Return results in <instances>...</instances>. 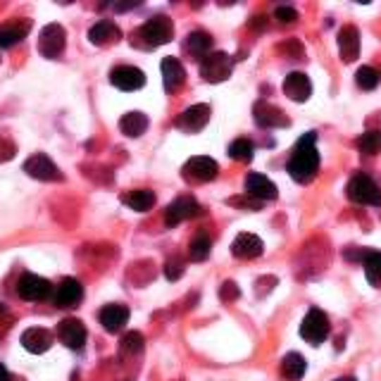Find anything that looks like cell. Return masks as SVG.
<instances>
[{
    "label": "cell",
    "instance_id": "1",
    "mask_svg": "<svg viewBox=\"0 0 381 381\" xmlns=\"http://www.w3.org/2000/svg\"><path fill=\"white\" fill-rule=\"evenodd\" d=\"M315 141H317L315 131H308L305 136H301L296 148H293L289 165H286V172L298 184H310L317 177V172H320V153L315 148Z\"/></svg>",
    "mask_w": 381,
    "mask_h": 381
},
{
    "label": "cell",
    "instance_id": "2",
    "mask_svg": "<svg viewBox=\"0 0 381 381\" xmlns=\"http://www.w3.org/2000/svg\"><path fill=\"white\" fill-rule=\"evenodd\" d=\"M346 196L351 198L353 203H360V205H374V208L381 205V189L367 174H355V177L348 181Z\"/></svg>",
    "mask_w": 381,
    "mask_h": 381
},
{
    "label": "cell",
    "instance_id": "3",
    "mask_svg": "<svg viewBox=\"0 0 381 381\" xmlns=\"http://www.w3.org/2000/svg\"><path fill=\"white\" fill-rule=\"evenodd\" d=\"M174 36V24L167 15H155L151 17L141 29V39L146 41L148 48H158V46H167Z\"/></svg>",
    "mask_w": 381,
    "mask_h": 381
},
{
    "label": "cell",
    "instance_id": "4",
    "mask_svg": "<svg viewBox=\"0 0 381 381\" xmlns=\"http://www.w3.org/2000/svg\"><path fill=\"white\" fill-rule=\"evenodd\" d=\"M231 70H234V60L231 55L217 51V53H210L205 55L203 62H201V77L210 84H222L231 77Z\"/></svg>",
    "mask_w": 381,
    "mask_h": 381
},
{
    "label": "cell",
    "instance_id": "5",
    "mask_svg": "<svg viewBox=\"0 0 381 381\" xmlns=\"http://www.w3.org/2000/svg\"><path fill=\"white\" fill-rule=\"evenodd\" d=\"M17 293H20L22 301H29V303H39V301H46L51 298L53 293V286L48 279L39 277V274H22L20 281H17Z\"/></svg>",
    "mask_w": 381,
    "mask_h": 381
},
{
    "label": "cell",
    "instance_id": "6",
    "mask_svg": "<svg viewBox=\"0 0 381 381\" xmlns=\"http://www.w3.org/2000/svg\"><path fill=\"white\" fill-rule=\"evenodd\" d=\"M301 336L310 346H320L329 336V317L320 308H312L301 324Z\"/></svg>",
    "mask_w": 381,
    "mask_h": 381
},
{
    "label": "cell",
    "instance_id": "7",
    "mask_svg": "<svg viewBox=\"0 0 381 381\" xmlns=\"http://www.w3.org/2000/svg\"><path fill=\"white\" fill-rule=\"evenodd\" d=\"M65 46H67V31L60 27V24H48L43 27L41 36H39V53L43 58L48 60H55L65 53Z\"/></svg>",
    "mask_w": 381,
    "mask_h": 381
},
{
    "label": "cell",
    "instance_id": "8",
    "mask_svg": "<svg viewBox=\"0 0 381 381\" xmlns=\"http://www.w3.org/2000/svg\"><path fill=\"white\" fill-rule=\"evenodd\" d=\"M203 215V205L191 196H181L177 201H172L165 210V224L167 227H177V224L193 220V217Z\"/></svg>",
    "mask_w": 381,
    "mask_h": 381
},
{
    "label": "cell",
    "instance_id": "9",
    "mask_svg": "<svg viewBox=\"0 0 381 381\" xmlns=\"http://www.w3.org/2000/svg\"><path fill=\"white\" fill-rule=\"evenodd\" d=\"M184 179L186 181H196V184H208V181L217 179L220 174V165H217L212 158H205V155H198V158H191L184 165Z\"/></svg>",
    "mask_w": 381,
    "mask_h": 381
},
{
    "label": "cell",
    "instance_id": "10",
    "mask_svg": "<svg viewBox=\"0 0 381 381\" xmlns=\"http://www.w3.org/2000/svg\"><path fill=\"white\" fill-rule=\"evenodd\" d=\"M24 172H27L29 177L39 179V181H62L65 179L60 172V167L43 153L31 155V158L24 162Z\"/></svg>",
    "mask_w": 381,
    "mask_h": 381
},
{
    "label": "cell",
    "instance_id": "11",
    "mask_svg": "<svg viewBox=\"0 0 381 381\" xmlns=\"http://www.w3.org/2000/svg\"><path fill=\"white\" fill-rule=\"evenodd\" d=\"M208 122H210V105L198 103L181 112L179 120L174 124H177L181 131H186V134H198V131H203L208 127Z\"/></svg>",
    "mask_w": 381,
    "mask_h": 381
},
{
    "label": "cell",
    "instance_id": "12",
    "mask_svg": "<svg viewBox=\"0 0 381 381\" xmlns=\"http://www.w3.org/2000/svg\"><path fill=\"white\" fill-rule=\"evenodd\" d=\"M58 339L62 346H67L70 351H81L86 343V327L84 322L77 317H67L58 324Z\"/></svg>",
    "mask_w": 381,
    "mask_h": 381
},
{
    "label": "cell",
    "instance_id": "13",
    "mask_svg": "<svg viewBox=\"0 0 381 381\" xmlns=\"http://www.w3.org/2000/svg\"><path fill=\"white\" fill-rule=\"evenodd\" d=\"M253 117L255 122L260 124L262 129H284L289 127L291 120L284 115V110L277 108V105L267 103V101H258L253 108Z\"/></svg>",
    "mask_w": 381,
    "mask_h": 381
},
{
    "label": "cell",
    "instance_id": "14",
    "mask_svg": "<svg viewBox=\"0 0 381 381\" xmlns=\"http://www.w3.org/2000/svg\"><path fill=\"white\" fill-rule=\"evenodd\" d=\"M110 84L120 91H139L146 86V74H143L139 67L122 65L110 72Z\"/></svg>",
    "mask_w": 381,
    "mask_h": 381
},
{
    "label": "cell",
    "instance_id": "15",
    "mask_svg": "<svg viewBox=\"0 0 381 381\" xmlns=\"http://www.w3.org/2000/svg\"><path fill=\"white\" fill-rule=\"evenodd\" d=\"M246 196L265 203V201H277L279 191H277V184H274L272 179H267L265 174L253 172L246 177Z\"/></svg>",
    "mask_w": 381,
    "mask_h": 381
},
{
    "label": "cell",
    "instance_id": "16",
    "mask_svg": "<svg viewBox=\"0 0 381 381\" xmlns=\"http://www.w3.org/2000/svg\"><path fill=\"white\" fill-rule=\"evenodd\" d=\"M129 308L127 305H120V303H110L98 312V320H101L103 329L108 334H120V331L129 324Z\"/></svg>",
    "mask_w": 381,
    "mask_h": 381
},
{
    "label": "cell",
    "instance_id": "17",
    "mask_svg": "<svg viewBox=\"0 0 381 381\" xmlns=\"http://www.w3.org/2000/svg\"><path fill=\"white\" fill-rule=\"evenodd\" d=\"M262 251H265L262 239L255 234H248V231L239 234L234 239V243H231V253H234V258H239V260H255V258H260Z\"/></svg>",
    "mask_w": 381,
    "mask_h": 381
},
{
    "label": "cell",
    "instance_id": "18",
    "mask_svg": "<svg viewBox=\"0 0 381 381\" xmlns=\"http://www.w3.org/2000/svg\"><path fill=\"white\" fill-rule=\"evenodd\" d=\"M284 93L291 98L293 103H305L312 96V81L308 74L303 72H291L284 79Z\"/></svg>",
    "mask_w": 381,
    "mask_h": 381
},
{
    "label": "cell",
    "instance_id": "19",
    "mask_svg": "<svg viewBox=\"0 0 381 381\" xmlns=\"http://www.w3.org/2000/svg\"><path fill=\"white\" fill-rule=\"evenodd\" d=\"M81 298H84V286L74 277L62 279L58 289H55V305L58 308H77Z\"/></svg>",
    "mask_w": 381,
    "mask_h": 381
},
{
    "label": "cell",
    "instance_id": "20",
    "mask_svg": "<svg viewBox=\"0 0 381 381\" xmlns=\"http://www.w3.org/2000/svg\"><path fill=\"white\" fill-rule=\"evenodd\" d=\"M31 31V20H12L0 24V48H12L27 39Z\"/></svg>",
    "mask_w": 381,
    "mask_h": 381
},
{
    "label": "cell",
    "instance_id": "21",
    "mask_svg": "<svg viewBox=\"0 0 381 381\" xmlns=\"http://www.w3.org/2000/svg\"><path fill=\"white\" fill-rule=\"evenodd\" d=\"M22 346L27 348L29 353L41 355V353H46V351H51L53 334L48 329H43V327H31V329H27L22 334Z\"/></svg>",
    "mask_w": 381,
    "mask_h": 381
},
{
    "label": "cell",
    "instance_id": "22",
    "mask_svg": "<svg viewBox=\"0 0 381 381\" xmlns=\"http://www.w3.org/2000/svg\"><path fill=\"white\" fill-rule=\"evenodd\" d=\"M339 53L343 62H355L360 58V31L353 24L339 31Z\"/></svg>",
    "mask_w": 381,
    "mask_h": 381
},
{
    "label": "cell",
    "instance_id": "23",
    "mask_svg": "<svg viewBox=\"0 0 381 381\" xmlns=\"http://www.w3.org/2000/svg\"><path fill=\"white\" fill-rule=\"evenodd\" d=\"M122 39V31L120 27H117L115 22L110 20H101L98 24H93V27L89 29V41L93 43V46H112V43H117Z\"/></svg>",
    "mask_w": 381,
    "mask_h": 381
},
{
    "label": "cell",
    "instance_id": "24",
    "mask_svg": "<svg viewBox=\"0 0 381 381\" xmlns=\"http://www.w3.org/2000/svg\"><path fill=\"white\" fill-rule=\"evenodd\" d=\"M186 70L177 58H165L162 60V84H165L167 93H174L184 86Z\"/></svg>",
    "mask_w": 381,
    "mask_h": 381
},
{
    "label": "cell",
    "instance_id": "25",
    "mask_svg": "<svg viewBox=\"0 0 381 381\" xmlns=\"http://www.w3.org/2000/svg\"><path fill=\"white\" fill-rule=\"evenodd\" d=\"M148 117L143 115V112H127V115L120 120V129L124 136H129V139H139V136H143L148 131Z\"/></svg>",
    "mask_w": 381,
    "mask_h": 381
},
{
    "label": "cell",
    "instance_id": "26",
    "mask_svg": "<svg viewBox=\"0 0 381 381\" xmlns=\"http://www.w3.org/2000/svg\"><path fill=\"white\" fill-rule=\"evenodd\" d=\"M305 370H308V362L301 353H289L281 360V374L289 381H301L305 377Z\"/></svg>",
    "mask_w": 381,
    "mask_h": 381
},
{
    "label": "cell",
    "instance_id": "27",
    "mask_svg": "<svg viewBox=\"0 0 381 381\" xmlns=\"http://www.w3.org/2000/svg\"><path fill=\"white\" fill-rule=\"evenodd\" d=\"M122 203L131 208L134 212H148L155 205V193L148 189H139V191H129L122 196Z\"/></svg>",
    "mask_w": 381,
    "mask_h": 381
},
{
    "label": "cell",
    "instance_id": "28",
    "mask_svg": "<svg viewBox=\"0 0 381 381\" xmlns=\"http://www.w3.org/2000/svg\"><path fill=\"white\" fill-rule=\"evenodd\" d=\"M210 48H212V39L205 31H191L186 36V53L196 55V58H205V55H210Z\"/></svg>",
    "mask_w": 381,
    "mask_h": 381
},
{
    "label": "cell",
    "instance_id": "29",
    "mask_svg": "<svg viewBox=\"0 0 381 381\" xmlns=\"http://www.w3.org/2000/svg\"><path fill=\"white\" fill-rule=\"evenodd\" d=\"M362 267H365L367 281H370L374 289H381V253L372 251L370 255H367V260L362 262Z\"/></svg>",
    "mask_w": 381,
    "mask_h": 381
},
{
    "label": "cell",
    "instance_id": "30",
    "mask_svg": "<svg viewBox=\"0 0 381 381\" xmlns=\"http://www.w3.org/2000/svg\"><path fill=\"white\" fill-rule=\"evenodd\" d=\"M360 153L365 155H379L381 153V129L379 131H365L358 141H355Z\"/></svg>",
    "mask_w": 381,
    "mask_h": 381
},
{
    "label": "cell",
    "instance_id": "31",
    "mask_svg": "<svg viewBox=\"0 0 381 381\" xmlns=\"http://www.w3.org/2000/svg\"><path fill=\"white\" fill-rule=\"evenodd\" d=\"M210 251H212V241H210L205 234H201V236H196V239L191 241L189 258H191L193 262H205V260L210 258Z\"/></svg>",
    "mask_w": 381,
    "mask_h": 381
},
{
    "label": "cell",
    "instance_id": "32",
    "mask_svg": "<svg viewBox=\"0 0 381 381\" xmlns=\"http://www.w3.org/2000/svg\"><path fill=\"white\" fill-rule=\"evenodd\" d=\"M229 158L236 162H251L253 160V143L248 139H236L229 146Z\"/></svg>",
    "mask_w": 381,
    "mask_h": 381
},
{
    "label": "cell",
    "instance_id": "33",
    "mask_svg": "<svg viewBox=\"0 0 381 381\" xmlns=\"http://www.w3.org/2000/svg\"><path fill=\"white\" fill-rule=\"evenodd\" d=\"M143 334L141 331H129V334H124L122 336V341H120V351L124 355H136V353H141L143 351Z\"/></svg>",
    "mask_w": 381,
    "mask_h": 381
},
{
    "label": "cell",
    "instance_id": "34",
    "mask_svg": "<svg viewBox=\"0 0 381 381\" xmlns=\"http://www.w3.org/2000/svg\"><path fill=\"white\" fill-rule=\"evenodd\" d=\"M355 81H358V86L362 91H372L379 86V72L374 70V67H360L358 72H355Z\"/></svg>",
    "mask_w": 381,
    "mask_h": 381
},
{
    "label": "cell",
    "instance_id": "35",
    "mask_svg": "<svg viewBox=\"0 0 381 381\" xmlns=\"http://www.w3.org/2000/svg\"><path fill=\"white\" fill-rule=\"evenodd\" d=\"M239 296H241V289H239V284H236V281H224V284L220 286V298L224 303L239 301Z\"/></svg>",
    "mask_w": 381,
    "mask_h": 381
},
{
    "label": "cell",
    "instance_id": "36",
    "mask_svg": "<svg viewBox=\"0 0 381 381\" xmlns=\"http://www.w3.org/2000/svg\"><path fill=\"white\" fill-rule=\"evenodd\" d=\"M165 277L170 279V281H177L184 277V260H167V265H165Z\"/></svg>",
    "mask_w": 381,
    "mask_h": 381
},
{
    "label": "cell",
    "instance_id": "37",
    "mask_svg": "<svg viewBox=\"0 0 381 381\" xmlns=\"http://www.w3.org/2000/svg\"><path fill=\"white\" fill-rule=\"evenodd\" d=\"M229 205H236V208H243V210H262V203L255 201L251 196H241V198H229L227 201Z\"/></svg>",
    "mask_w": 381,
    "mask_h": 381
},
{
    "label": "cell",
    "instance_id": "38",
    "mask_svg": "<svg viewBox=\"0 0 381 381\" xmlns=\"http://www.w3.org/2000/svg\"><path fill=\"white\" fill-rule=\"evenodd\" d=\"M274 17H277V20H279L281 24H293V22H298V12L293 10V8H284V5L274 10Z\"/></svg>",
    "mask_w": 381,
    "mask_h": 381
},
{
    "label": "cell",
    "instance_id": "39",
    "mask_svg": "<svg viewBox=\"0 0 381 381\" xmlns=\"http://www.w3.org/2000/svg\"><path fill=\"white\" fill-rule=\"evenodd\" d=\"M15 153H17L15 143H10V141L0 139V162H8V160H12V158H15Z\"/></svg>",
    "mask_w": 381,
    "mask_h": 381
},
{
    "label": "cell",
    "instance_id": "40",
    "mask_svg": "<svg viewBox=\"0 0 381 381\" xmlns=\"http://www.w3.org/2000/svg\"><path fill=\"white\" fill-rule=\"evenodd\" d=\"M372 251H367V248H355V251H346V258L348 260H353V262H365L367 260V255H370Z\"/></svg>",
    "mask_w": 381,
    "mask_h": 381
},
{
    "label": "cell",
    "instance_id": "41",
    "mask_svg": "<svg viewBox=\"0 0 381 381\" xmlns=\"http://www.w3.org/2000/svg\"><path fill=\"white\" fill-rule=\"evenodd\" d=\"M136 5H139V0H134V3H115V10H117V12H124V10L136 8Z\"/></svg>",
    "mask_w": 381,
    "mask_h": 381
},
{
    "label": "cell",
    "instance_id": "42",
    "mask_svg": "<svg viewBox=\"0 0 381 381\" xmlns=\"http://www.w3.org/2000/svg\"><path fill=\"white\" fill-rule=\"evenodd\" d=\"M0 381H12V374L8 372V367L0 362Z\"/></svg>",
    "mask_w": 381,
    "mask_h": 381
},
{
    "label": "cell",
    "instance_id": "43",
    "mask_svg": "<svg viewBox=\"0 0 381 381\" xmlns=\"http://www.w3.org/2000/svg\"><path fill=\"white\" fill-rule=\"evenodd\" d=\"M334 381H355V377H339V379H334Z\"/></svg>",
    "mask_w": 381,
    "mask_h": 381
}]
</instances>
